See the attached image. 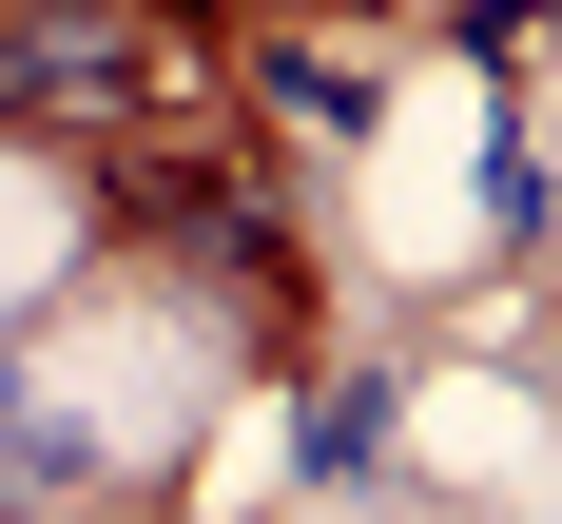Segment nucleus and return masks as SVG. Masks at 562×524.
Here are the masks:
<instances>
[{"label": "nucleus", "instance_id": "obj_1", "mask_svg": "<svg viewBox=\"0 0 562 524\" xmlns=\"http://www.w3.org/2000/svg\"><path fill=\"white\" fill-rule=\"evenodd\" d=\"M369 447H389V369L349 349V369H311V389H291V466H311V486H349Z\"/></svg>", "mask_w": 562, "mask_h": 524}, {"label": "nucleus", "instance_id": "obj_2", "mask_svg": "<svg viewBox=\"0 0 562 524\" xmlns=\"http://www.w3.org/2000/svg\"><path fill=\"white\" fill-rule=\"evenodd\" d=\"M272 116H291V136H369V78H349V58H291V40H272Z\"/></svg>", "mask_w": 562, "mask_h": 524}]
</instances>
